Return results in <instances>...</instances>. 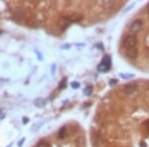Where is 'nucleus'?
Returning a JSON list of instances; mask_svg holds the SVG:
<instances>
[{
  "label": "nucleus",
  "instance_id": "nucleus-1",
  "mask_svg": "<svg viewBox=\"0 0 149 147\" xmlns=\"http://www.w3.org/2000/svg\"><path fill=\"white\" fill-rule=\"evenodd\" d=\"M133 95V83H129ZM107 95L97 112L92 140L95 147H149V105H133L120 88Z\"/></svg>",
  "mask_w": 149,
  "mask_h": 147
},
{
  "label": "nucleus",
  "instance_id": "nucleus-2",
  "mask_svg": "<svg viewBox=\"0 0 149 147\" xmlns=\"http://www.w3.org/2000/svg\"><path fill=\"white\" fill-rule=\"evenodd\" d=\"M109 66H110L109 58H105V59L102 61V64H100V68H98V70H100V71H102V72H104V71H107V70L109 69Z\"/></svg>",
  "mask_w": 149,
  "mask_h": 147
}]
</instances>
